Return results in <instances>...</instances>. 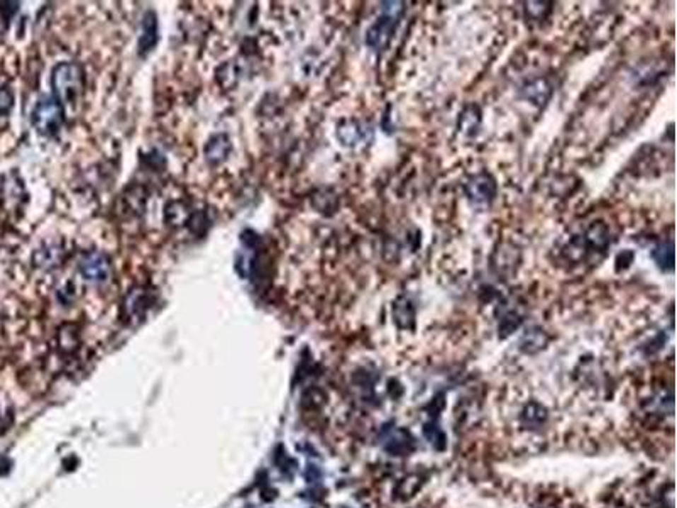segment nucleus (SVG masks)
<instances>
[{
  "label": "nucleus",
  "mask_w": 677,
  "mask_h": 508,
  "mask_svg": "<svg viewBox=\"0 0 677 508\" xmlns=\"http://www.w3.org/2000/svg\"><path fill=\"white\" fill-rule=\"evenodd\" d=\"M51 85L63 110L66 107L75 109L83 92V71L76 63H59L51 75Z\"/></svg>",
  "instance_id": "nucleus-1"
},
{
  "label": "nucleus",
  "mask_w": 677,
  "mask_h": 508,
  "mask_svg": "<svg viewBox=\"0 0 677 508\" xmlns=\"http://www.w3.org/2000/svg\"><path fill=\"white\" fill-rule=\"evenodd\" d=\"M383 14H381L376 23L367 29L366 33V45L375 51H383L388 48L389 41H392L393 34L400 20L401 12H404V4L401 2H383L381 4Z\"/></svg>",
  "instance_id": "nucleus-2"
},
{
  "label": "nucleus",
  "mask_w": 677,
  "mask_h": 508,
  "mask_svg": "<svg viewBox=\"0 0 677 508\" xmlns=\"http://www.w3.org/2000/svg\"><path fill=\"white\" fill-rule=\"evenodd\" d=\"M63 107L54 99H42L33 110V127L45 138L57 136L63 126Z\"/></svg>",
  "instance_id": "nucleus-3"
},
{
  "label": "nucleus",
  "mask_w": 677,
  "mask_h": 508,
  "mask_svg": "<svg viewBox=\"0 0 677 508\" xmlns=\"http://www.w3.org/2000/svg\"><path fill=\"white\" fill-rule=\"evenodd\" d=\"M80 273L85 280L93 283H102L110 276V263L107 256L100 253H87L80 259Z\"/></svg>",
  "instance_id": "nucleus-4"
},
{
  "label": "nucleus",
  "mask_w": 677,
  "mask_h": 508,
  "mask_svg": "<svg viewBox=\"0 0 677 508\" xmlns=\"http://www.w3.org/2000/svg\"><path fill=\"white\" fill-rule=\"evenodd\" d=\"M466 189H468L469 199L473 200L476 205H483V207L490 205L496 194L495 180L486 173H479L471 178Z\"/></svg>",
  "instance_id": "nucleus-5"
},
{
  "label": "nucleus",
  "mask_w": 677,
  "mask_h": 508,
  "mask_svg": "<svg viewBox=\"0 0 677 508\" xmlns=\"http://www.w3.org/2000/svg\"><path fill=\"white\" fill-rule=\"evenodd\" d=\"M158 42V19L154 12H148L143 17V34L139 37L141 54L149 53Z\"/></svg>",
  "instance_id": "nucleus-6"
},
{
  "label": "nucleus",
  "mask_w": 677,
  "mask_h": 508,
  "mask_svg": "<svg viewBox=\"0 0 677 508\" xmlns=\"http://www.w3.org/2000/svg\"><path fill=\"white\" fill-rule=\"evenodd\" d=\"M393 315H395V322L400 327L410 329L413 326L415 320V310L411 302L406 297H400L393 305Z\"/></svg>",
  "instance_id": "nucleus-7"
},
{
  "label": "nucleus",
  "mask_w": 677,
  "mask_h": 508,
  "mask_svg": "<svg viewBox=\"0 0 677 508\" xmlns=\"http://www.w3.org/2000/svg\"><path fill=\"white\" fill-rule=\"evenodd\" d=\"M230 149V143L225 136H216V138L210 139L208 146H207V158L212 163H217V161H222L225 158L227 153Z\"/></svg>",
  "instance_id": "nucleus-8"
},
{
  "label": "nucleus",
  "mask_w": 677,
  "mask_h": 508,
  "mask_svg": "<svg viewBox=\"0 0 677 508\" xmlns=\"http://www.w3.org/2000/svg\"><path fill=\"white\" fill-rule=\"evenodd\" d=\"M674 247H672V242H662V244H659L657 247H655L654 249V259H655V263L659 264V268H661V270H667V271H672V268H674Z\"/></svg>",
  "instance_id": "nucleus-9"
},
{
  "label": "nucleus",
  "mask_w": 677,
  "mask_h": 508,
  "mask_svg": "<svg viewBox=\"0 0 677 508\" xmlns=\"http://www.w3.org/2000/svg\"><path fill=\"white\" fill-rule=\"evenodd\" d=\"M12 100H14V97H12L11 90L8 88H0V114H6L11 110Z\"/></svg>",
  "instance_id": "nucleus-10"
}]
</instances>
